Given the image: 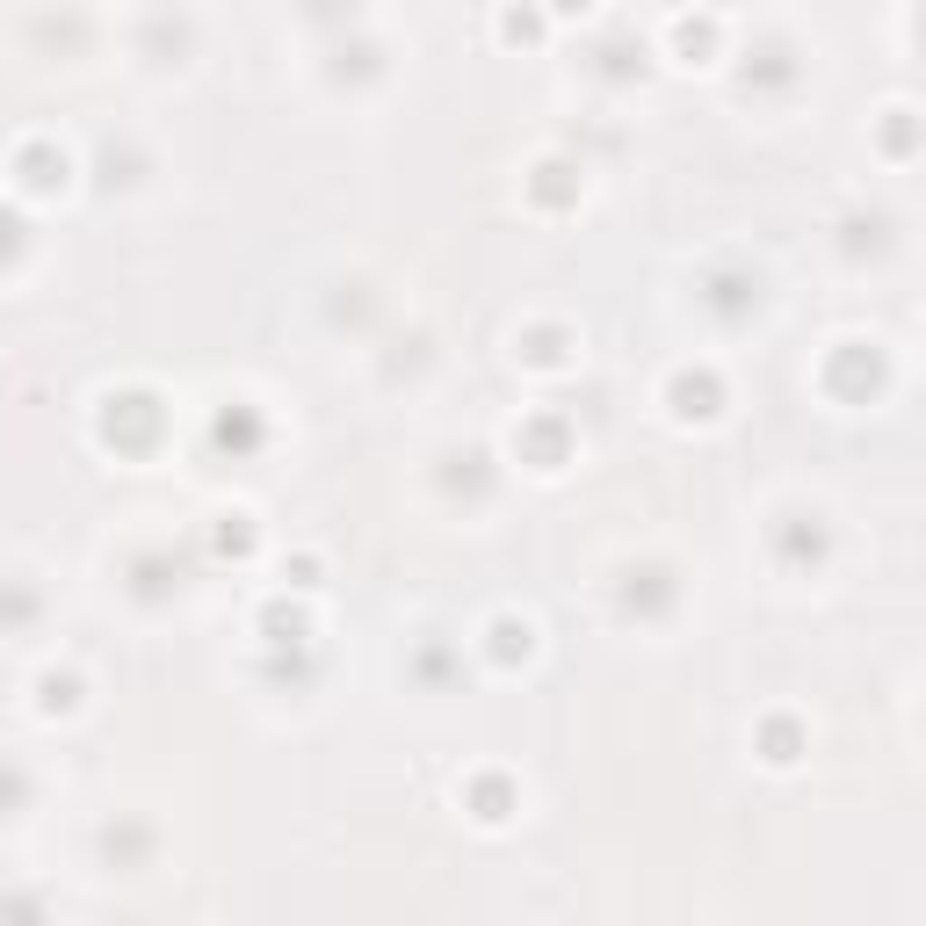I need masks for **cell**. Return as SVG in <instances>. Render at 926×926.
<instances>
[{
  "instance_id": "obj_1",
  "label": "cell",
  "mask_w": 926,
  "mask_h": 926,
  "mask_svg": "<svg viewBox=\"0 0 926 926\" xmlns=\"http://www.w3.org/2000/svg\"><path fill=\"white\" fill-rule=\"evenodd\" d=\"M717 377H673V413H681V420H709V413H717Z\"/></svg>"
},
{
  "instance_id": "obj_2",
  "label": "cell",
  "mask_w": 926,
  "mask_h": 926,
  "mask_svg": "<svg viewBox=\"0 0 926 926\" xmlns=\"http://www.w3.org/2000/svg\"><path fill=\"white\" fill-rule=\"evenodd\" d=\"M37 688H44V709H73V702H80V681H73V673H44Z\"/></svg>"
}]
</instances>
